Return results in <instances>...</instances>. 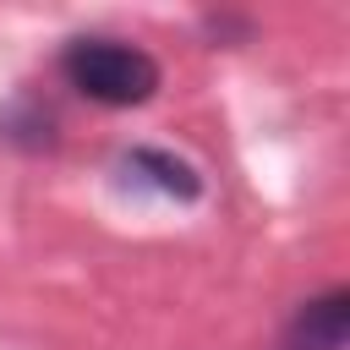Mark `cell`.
Listing matches in <instances>:
<instances>
[{"instance_id":"obj_2","label":"cell","mask_w":350,"mask_h":350,"mask_svg":"<svg viewBox=\"0 0 350 350\" xmlns=\"http://www.w3.org/2000/svg\"><path fill=\"white\" fill-rule=\"evenodd\" d=\"M345 339H350V290L301 301L284 328V350H345Z\"/></svg>"},{"instance_id":"obj_1","label":"cell","mask_w":350,"mask_h":350,"mask_svg":"<svg viewBox=\"0 0 350 350\" xmlns=\"http://www.w3.org/2000/svg\"><path fill=\"white\" fill-rule=\"evenodd\" d=\"M60 71L77 93H88L93 104H109V109L148 104L159 88V60L120 38H71L60 55Z\"/></svg>"},{"instance_id":"obj_3","label":"cell","mask_w":350,"mask_h":350,"mask_svg":"<svg viewBox=\"0 0 350 350\" xmlns=\"http://www.w3.org/2000/svg\"><path fill=\"white\" fill-rule=\"evenodd\" d=\"M137 175H148L164 197H180V202H191L197 191H202V180H197V170L186 164V159H175V153H164V148H137L131 159H126Z\"/></svg>"}]
</instances>
